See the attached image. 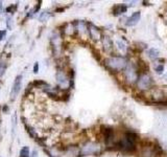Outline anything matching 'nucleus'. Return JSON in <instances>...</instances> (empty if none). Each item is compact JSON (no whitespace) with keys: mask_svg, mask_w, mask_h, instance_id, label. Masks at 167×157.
I'll return each instance as SVG.
<instances>
[{"mask_svg":"<svg viewBox=\"0 0 167 157\" xmlns=\"http://www.w3.org/2000/svg\"><path fill=\"white\" fill-rule=\"evenodd\" d=\"M128 60L123 57H110L105 60V65L111 70L121 71L128 66Z\"/></svg>","mask_w":167,"mask_h":157,"instance_id":"obj_1","label":"nucleus"},{"mask_svg":"<svg viewBox=\"0 0 167 157\" xmlns=\"http://www.w3.org/2000/svg\"><path fill=\"white\" fill-rule=\"evenodd\" d=\"M136 141L137 135L134 132H128L125 133L123 138H121V141H119L118 145H119L121 149L125 150L128 152H132L136 149Z\"/></svg>","mask_w":167,"mask_h":157,"instance_id":"obj_2","label":"nucleus"},{"mask_svg":"<svg viewBox=\"0 0 167 157\" xmlns=\"http://www.w3.org/2000/svg\"><path fill=\"white\" fill-rule=\"evenodd\" d=\"M99 152H100V146L96 143H92V141H88V143L84 144V146L81 149V154L84 156L96 155Z\"/></svg>","mask_w":167,"mask_h":157,"instance_id":"obj_3","label":"nucleus"},{"mask_svg":"<svg viewBox=\"0 0 167 157\" xmlns=\"http://www.w3.org/2000/svg\"><path fill=\"white\" fill-rule=\"evenodd\" d=\"M137 87L139 90H148L153 85V80H151V76L147 73H142L140 77L138 78L137 81Z\"/></svg>","mask_w":167,"mask_h":157,"instance_id":"obj_4","label":"nucleus"},{"mask_svg":"<svg viewBox=\"0 0 167 157\" xmlns=\"http://www.w3.org/2000/svg\"><path fill=\"white\" fill-rule=\"evenodd\" d=\"M124 77L128 83L133 84V83H137L138 81V73H137L136 67L133 64H128V66L124 69Z\"/></svg>","mask_w":167,"mask_h":157,"instance_id":"obj_5","label":"nucleus"},{"mask_svg":"<svg viewBox=\"0 0 167 157\" xmlns=\"http://www.w3.org/2000/svg\"><path fill=\"white\" fill-rule=\"evenodd\" d=\"M56 82L61 89H68L72 85V78H69L63 70L56 73Z\"/></svg>","mask_w":167,"mask_h":157,"instance_id":"obj_6","label":"nucleus"},{"mask_svg":"<svg viewBox=\"0 0 167 157\" xmlns=\"http://www.w3.org/2000/svg\"><path fill=\"white\" fill-rule=\"evenodd\" d=\"M22 76L19 75L17 76L16 78H15L14 83H13V86H12V90H10V99L14 101L16 99V96L19 94L21 90V87H22Z\"/></svg>","mask_w":167,"mask_h":157,"instance_id":"obj_7","label":"nucleus"},{"mask_svg":"<svg viewBox=\"0 0 167 157\" xmlns=\"http://www.w3.org/2000/svg\"><path fill=\"white\" fill-rule=\"evenodd\" d=\"M141 19V13L140 12H135L132 14V16H130L126 19L125 24L128 26H135L136 24H138V22Z\"/></svg>","mask_w":167,"mask_h":157,"instance_id":"obj_8","label":"nucleus"},{"mask_svg":"<svg viewBox=\"0 0 167 157\" xmlns=\"http://www.w3.org/2000/svg\"><path fill=\"white\" fill-rule=\"evenodd\" d=\"M88 31H89V34H90L91 37H92V39H95V40L100 39V37H101L100 31H99V29L97 28L96 26H94L93 24H89Z\"/></svg>","mask_w":167,"mask_h":157,"instance_id":"obj_9","label":"nucleus"},{"mask_svg":"<svg viewBox=\"0 0 167 157\" xmlns=\"http://www.w3.org/2000/svg\"><path fill=\"white\" fill-rule=\"evenodd\" d=\"M128 6L126 4H116L115 6L113 7V15L114 16H118V15H121L123 13L126 12Z\"/></svg>","mask_w":167,"mask_h":157,"instance_id":"obj_10","label":"nucleus"},{"mask_svg":"<svg viewBox=\"0 0 167 157\" xmlns=\"http://www.w3.org/2000/svg\"><path fill=\"white\" fill-rule=\"evenodd\" d=\"M103 136H105V141L107 145L113 143L114 141V133L112 129H107V130H103Z\"/></svg>","mask_w":167,"mask_h":157,"instance_id":"obj_11","label":"nucleus"},{"mask_svg":"<svg viewBox=\"0 0 167 157\" xmlns=\"http://www.w3.org/2000/svg\"><path fill=\"white\" fill-rule=\"evenodd\" d=\"M147 54H148L149 58L153 59V60L158 59L159 58V56H160V52L157 49V48H149L148 52H147Z\"/></svg>","mask_w":167,"mask_h":157,"instance_id":"obj_12","label":"nucleus"},{"mask_svg":"<svg viewBox=\"0 0 167 157\" xmlns=\"http://www.w3.org/2000/svg\"><path fill=\"white\" fill-rule=\"evenodd\" d=\"M66 154L68 155V157H76V155H79V150L75 147H68Z\"/></svg>","mask_w":167,"mask_h":157,"instance_id":"obj_13","label":"nucleus"},{"mask_svg":"<svg viewBox=\"0 0 167 157\" xmlns=\"http://www.w3.org/2000/svg\"><path fill=\"white\" fill-rule=\"evenodd\" d=\"M24 127H25V129H26L27 133H28V134H29V136L33 137V138H35V139H38L37 133H36V131L33 130V129L31 128V127L27 126V125H24Z\"/></svg>","mask_w":167,"mask_h":157,"instance_id":"obj_14","label":"nucleus"},{"mask_svg":"<svg viewBox=\"0 0 167 157\" xmlns=\"http://www.w3.org/2000/svg\"><path fill=\"white\" fill-rule=\"evenodd\" d=\"M20 157H30V154H29V148L27 146L23 147L22 149L20 150Z\"/></svg>","mask_w":167,"mask_h":157,"instance_id":"obj_15","label":"nucleus"},{"mask_svg":"<svg viewBox=\"0 0 167 157\" xmlns=\"http://www.w3.org/2000/svg\"><path fill=\"white\" fill-rule=\"evenodd\" d=\"M16 126H17V113H14L12 116V134H13V136L15 135Z\"/></svg>","mask_w":167,"mask_h":157,"instance_id":"obj_16","label":"nucleus"},{"mask_svg":"<svg viewBox=\"0 0 167 157\" xmlns=\"http://www.w3.org/2000/svg\"><path fill=\"white\" fill-rule=\"evenodd\" d=\"M6 67H7V63L3 60H0V77H2L4 75V73L6 70Z\"/></svg>","mask_w":167,"mask_h":157,"instance_id":"obj_17","label":"nucleus"},{"mask_svg":"<svg viewBox=\"0 0 167 157\" xmlns=\"http://www.w3.org/2000/svg\"><path fill=\"white\" fill-rule=\"evenodd\" d=\"M116 43H117V45H118V49H120L121 52H126V49H128V46H126V44L124 43L122 40H117V41H116Z\"/></svg>","mask_w":167,"mask_h":157,"instance_id":"obj_18","label":"nucleus"},{"mask_svg":"<svg viewBox=\"0 0 167 157\" xmlns=\"http://www.w3.org/2000/svg\"><path fill=\"white\" fill-rule=\"evenodd\" d=\"M50 17V14L48 12H43L41 13V15L39 16V20L42 21V22H44V21H46L48 18Z\"/></svg>","mask_w":167,"mask_h":157,"instance_id":"obj_19","label":"nucleus"},{"mask_svg":"<svg viewBox=\"0 0 167 157\" xmlns=\"http://www.w3.org/2000/svg\"><path fill=\"white\" fill-rule=\"evenodd\" d=\"M155 71L158 75H163L164 73V65L163 64H158L155 66Z\"/></svg>","mask_w":167,"mask_h":157,"instance_id":"obj_20","label":"nucleus"},{"mask_svg":"<svg viewBox=\"0 0 167 157\" xmlns=\"http://www.w3.org/2000/svg\"><path fill=\"white\" fill-rule=\"evenodd\" d=\"M17 8H18V3L12 4V5H10L7 8H6V12L10 13V14H14V13L16 12Z\"/></svg>","mask_w":167,"mask_h":157,"instance_id":"obj_21","label":"nucleus"},{"mask_svg":"<svg viewBox=\"0 0 167 157\" xmlns=\"http://www.w3.org/2000/svg\"><path fill=\"white\" fill-rule=\"evenodd\" d=\"M6 26H7L8 29L13 28V19H12V17H7V19H6Z\"/></svg>","mask_w":167,"mask_h":157,"instance_id":"obj_22","label":"nucleus"},{"mask_svg":"<svg viewBox=\"0 0 167 157\" xmlns=\"http://www.w3.org/2000/svg\"><path fill=\"white\" fill-rule=\"evenodd\" d=\"M39 73V63L36 62L35 65H33V73Z\"/></svg>","mask_w":167,"mask_h":157,"instance_id":"obj_23","label":"nucleus"},{"mask_svg":"<svg viewBox=\"0 0 167 157\" xmlns=\"http://www.w3.org/2000/svg\"><path fill=\"white\" fill-rule=\"evenodd\" d=\"M5 35H6L5 31H0V41H1V40H3L4 38H5Z\"/></svg>","mask_w":167,"mask_h":157,"instance_id":"obj_24","label":"nucleus"},{"mask_svg":"<svg viewBox=\"0 0 167 157\" xmlns=\"http://www.w3.org/2000/svg\"><path fill=\"white\" fill-rule=\"evenodd\" d=\"M30 157H39V155H38V151H37V150H33V151L31 152Z\"/></svg>","mask_w":167,"mask_h":157,"instance_id":"obj_25","label":"nucleus"},{"mask_svg":"<svg viewBox=\"0 0 167 157\" xmlns=\"http://www.w3.org/2000/svg\"><path fill=\"white\" fill-rule=\"evenodd\" d=\"M8 109H10V108H8V106H7V105H4L3 108H2V111H3L4 113H5V112L8 111Z\"/></svg>","mask_w":167,"mask_h":157,"instance_id":"obj_26","label":"nucleus"},{"mask_svg":"<svg viewBox=\"0 0 167 157\" xmlns=\"http://www.w3.org/2000/svg\"><path fill=\"white\" fill-rule=\"evenodd\" d=\"M2 10H3V5H2V1H0V13H2Z\"/></svg>","mask_w":167,"mask_h":157,"instance_id":"obj_27","label":"nucleus"},{"mask_svg":"<svg viewBox=\"0 0 167 157\" xmlns=\"http://www.w3.org/2000/svg\"><path fill=\"white\" fill-rule=\"evenodd\" d=\"M163 78H164V80L167 81V73H165V75H164V77H163Z\"/></svg>","mask_w":167,"mask_h":157,"instance_id":"obj_28","label":"nucleus"}]
</instances>
